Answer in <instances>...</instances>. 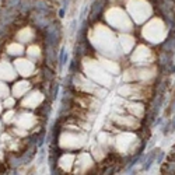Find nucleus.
Returning <instances> with one entry per match:
<instances>
[{"instance_id": "9b49d317", "label": "nucleus", "mask_w": 175, "mask_h": 175, "mask_svg": "<svg viewBox=\"0 0 175 175\" xmlns=\"http://www.w3.org/2000/svg\"><path fill=\"white\" fill-rule=\"evenodd\" d=\"M174 111H175V100H174V102H173V107H171L170 112H174Z\"/></svg>"}, {"instance_id": "9d476101", "label": "nucleus", "mask_w": 175, "mask_h": 175, "mask_svg": "<svg viewBox=\"0 0 175 175\" xmlns=\"http://www.w3.org/2000/svg\"><path fill=\"white\" fill-rule=\"evenodd\" d=\"M65 16V8H62V10L59 11V17H63Z\"/></svg>"}, {"instance_id": "20e7f679", "label": "nucleus", "mask_w": 175, "mask_h": 175, "mask_svg": "<svg viewBox=\"0 0 175 175\" xmlns=\"http://www.w3.org/2000/svg\"><path fill=\"white\" fill-rule=\"evenodd\" d=\"M59 62H60V65H65V63L67 62V53H66V51H65V49H62V51H60Z\"/></svg>"}, {"instance_id": "6e6552de", "label": "nucleus", "mask_w": 175, "mask_h": 175, "mask_svg": "<svg viewBox=\"0 0 175 175\" xmlns=\"http://www.w3.org/2000/svg\"><path fill=\"white\" fill-rule=\"evenodd\" d=\"M174 130H175V118L171 120V132H174Z\"/></svg>"}, {"instance_id": "0eeeda50", "label": "nucleus", "mask_w": 175, "mask_h": 175, "mask_svg": "<svg viewBox=\"0 0 175 175\" xmlns=\"http://www.w3.org/2000/svg\"><path fill=\"white\" fill-rule=\"evenodd\" d=\"M161 122H163V118H158V119H156L154 120V125H161Z\"/></svg>"}, {"instance_id": "f257e3e1", "label": "nucleus", "mask_w": 175, "mask_h": 175, "mask_svg": "<svg viewBox=\"0 0 175 175\" xmlns=\"http://www.w3.org/2000/svg\"><path fill=\"white\" fill-rule=\"evenodd\" d=\"M45 38H46V45L55 46L59 42L60 32H59V25L55 24H48L45 27Z\"/></svg>"}, {"instance_id": "423d86ee", "label": "nucleus", "mask_w": 175, "mask_h": 175, "mask_svg": "<svg viewBox=\"0 0 175 175\" xmlns=\"http://www.w3.org/2000/svg\"><path fill=\"white\" fill-rule=\"evenodd\" d=\"M58 93H59V84L56 83V84L53 85V90H52V97H53V98H56V97H58Z\"/></svg>"}, {"instance_id": "1a4fd4ad", "label": "nucleus", "mask_w": 175, "mask_h": 175, "mask_svg": "<svg viewBox=\"0 0 175 175\" xmlns=\"http://www.w3.org/2000/svg\"><path fill=\"white\" fill-rule=\"evenodd\" d=\"M13 104H14L13 100H8V101L6 102V107H13Z\"/></svg>"}, {"instance_id": "7ed1b4c3", "label": "nucleus", "mask_w": 175, "mask_h": 175, "mask_svg": "<svg viewBox=\"0 0 175 175\" xmlns=\"http://www.w3.org/2000/svg\"><path fill=\"white\" fill-rule=\"evenodd\" d=\"M161 49L164 51V52H171L173 53L175 51V35H170L167 39L164 41V44H163Z\"/></svg>"}, {"instance_id": "39448f33", "label": "nucleus", "mask_w": 175, "mask_h": 175, "mask_svg": "<svg viewBox=\"0 0 175 175\" xmlns=\"http://www.w3.org/2000/svg\"><path fill=\"white\" fill-rule=\"evenodd\" d=\"M163 133H164L165 136H167L168 133H171V120L164 123V126H163Z\"/></svg>"}, {"instance_id": "f03ea898", "label": "nucleus", "mask_w": 175, "mask_h": 175, "mask_svg": "<svg viewBox=\"0 0 175 175\" xmlns=\"http://www.w3.org/2000/svg\"><path fill=\"white\" fill-rule=\"evenodd\" d=\"M102 7H104V0H95V2H94V4L91 6V11H90V20L91 21H94V20L101 14Z\"/></svg>"}]
</instances>
